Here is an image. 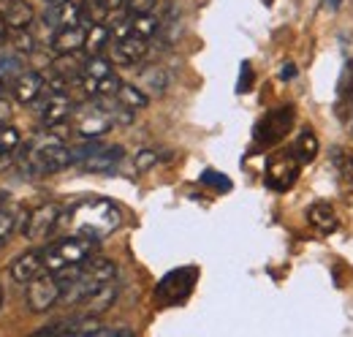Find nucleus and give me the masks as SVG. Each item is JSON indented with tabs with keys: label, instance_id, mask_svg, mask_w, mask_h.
Instances as JSON below:
<instances>
[{
	"label": "nucleus",
	"instance_id": "nucleus-1",
	"mask_svg": "<svg viewBox=\"0 0 353 337\" xmlns=\"http://www.w3.org/2000/svg\"><path fill=\"white\" fill-rule=\"evenodd\" d=\"M123 215L120 207L109 199H88L71 210H63L57 229L71 231L74 237H88L92 242L109 237L112 231H117Z\"/></svg>",
	"mask_w": 353,
	"mask_h": 337
},
{
	"label": "nucleus",
	"instance_id": "nucleus-2",
	"mask_svg": "<svg viewBox=\"0 0 353 337\" xmlns=\"http://www.w3.org/2000/svg\"><path fill=\"white\" fill-rule=\"evenodd\" d=\"M92 248H95L92 240L71 234V237H65V240H60V242L49 245L46 251H41V256H44V269L54 275V272H63L68 267H79V264H85L90 258Z\"/></svg>",
	"mask_w": 353,
	"mask_h": 337
},
{
	"label": "nucleus",
	"instance_id": "nucleus-3",
	"mask_svg": "<svg viewBox=\"0 0 353 337\" xmlns=\"http://www.w3.org/2000/svg\"><path fill=\"white\" fill-rule=\"evenodd\" d=\"M28 158H30L33 166H39V171H63L74 161L71 150L57 136H36L33 144H30Z\"/></svg>",
	"mask_w": 353,
	"mask_h": 337
},
{
	"label": "nucleus",
	"instance_id": "nucleus-4",
	"mask_svg": "<svg viewBox=\"0 0 353 337\" xmlns=\"http://www.w3.org/2000/svg\"><path fill=\"white\" fill-rule=\"evenodd\" d=\"M196 286V267H182V269H172L158 286H155V302L158 305H179L185 302Z\"/></svg>",
	"mask_w": 353,
	"mask_h": 337
},
{
	"label": "nucleus",
	"instance_id": "nucleus-5",
	"mask_svg": "<svg viewBox=\"0 0 353 337\" xmlns=\"http://www.w3.org/2000/svg\"><path fill=\"white\" fill-rule=\"evenodd\" d=\"M302 171V161L294 155V150H280L266 161V185L272 191H288Z\"/></svg>",
	"mask_w": 353,
	"mask_h": 337
},
{
	"label": "nucleus",
	"instance_id": "nucleus-6",
	"mask_svg": "<svg viewBox=\"0 0 353 337\" xmlns=\"http://www.w3.org/2000/svg\"><path fill=\"white\" fill-rule=\"evenodd\" d=\"M60 296H63V286H60V280L54 278V275H39L36 280H30L28 283V307L33 310V313H46V310H52L57 302H60Z\"/></svg>",
	"mask_w": 353,
	"mask_h": 337
},
{
	"label": "nucleus",
	"instance_id": "nucleus-7",
	"mask_svg": "<svg viewBox=\"0 0 353 337\" xmlns=\"http://www.w3.org/2000/svg\"><path fill=\"white\" fill-rule=\"evenodd\" d=\"M291 126H294V109H291V106H283V109L269 112L264 120L256 126L253 136H256V142H259L261 147L277 144L280 139H285V133L291 131Z\"/></svg>",
	"mask_w": 353,
	"mask_h": 337
},
{
	"label": "nucleus",
	"instance_id": "nucleus-8",
	"mask_svg": "<svg viewBox=\"0 0 353 337\" xmlns=\"http://www.w3.org/2000/svg\"><path fill=\"white\" fill-rule=\"evenodd\" d=\"M60 215L63 210L57 204H41L30 212V218L25 220V237L28 240H41L46 234H52L60 223Z\"/></svg>",
	"mask_w": 353,
	"mask_h": 337
},
{
	"label": "nucleus",
	"instance_id": "nucleus-9",
	"mask_svg": "<svg viewBox=\"0 0 353 337\" xmlns=\"http://www.w3.org/2000/svg\"><path fill=\"white\" fill-rule=\"evenodd\" d=\"M112 126H114V117H112L109 109H103V106H90L88 112H82V117H79V123H77V133L85 136V139H98V136L109 133Z\"/></svg>",
	"mask_w": 353,
	"mask_h": 337
},
{
	"label": "nucleus",
	"instance_id": "nucleus-10",
	"mask_svg": "<svg viewBox=\"0 0 353 337\" xmlns=\"http://www.w3.org/2000/svg\"><path fill=\"white\" fill-rule=\"evenodd\" d=\"M44 256L41 251H28L22 253V256H17L14 261H11V267H8V275H11V280H17V283H30V280H36L39 275H44Z\"/></svg>",
	"mask_w": 353,
	"mask_h": 337
},
{
	"label": "nucleus",
	"instance_id": "nucleus-11",
	"mask_svg": "<svg viewBox=\"0 0 353 337\" xmlns=\"http://www.w3.org/2000/svg\"><path fill=\"white\" fill-rule=\"evenodd\" d=\"M79 17H82V6L74 3V0H54L44 14V22L49 28L60 30V28H71V25H79Z\"/></svg>",
	"mask_w": 353,
	"mask_h": 337
},
{
	"label": "nucleus",
	"instance_id": "nucleus-12",
	"mask_svg": "<svg viewBox=\"0 0 353 337\" xmlns=\"http://www.w3.org/2000/svg\"><path fill=\"white\" fill-rule=\"evenodd\" d=\"M114 299H117V286H114V283L101 286V289L92 291L85 302H79V318H98L101 313H106V310L114 305Z\"/></svg>",
	"mask_w": 353,
	"mask_h": 337
},
{
	"label": "nucleus",
	"instance_id": "nucleus-13",
	"mask_svg": "<svg viewBox=\"0 0 353 337\" xmlns=\"http://www.w3.org/2000/svg\"><path fill=\"white\" fill-rule=\"evenodd\" d=\"M71 112H74L71 98L65 93H52L46 98V104L41 106V120H44L46 128H54L60 126V123H65L71 117Z\"/></svg>",
	"mask_w": 353,
	"mask_h": 337
},
{
	"label": "nucleus",
	"instance_id": "nucleus-14",
	"mask_svg": "<svg viewBox=\"0 0 353 337\" xmlns=\"http://www.w3.org/2000/svg\"><path fill=\"white\" fill-rule=\"evenodd\" d=\"M144 55H147V41L139 36H123L114 41V49H112V60L120 66H133Z\"/></svg>",
	"mask_w": 353,
	"mask_h": 337
},
{
	"label": "nucleus",
	"instance_id": "nucleus-15",
	"mask_svg": "<svg viewBox=\"0 0 353 337\" xmlns=\"http://www.w3.org/2000/svg\"><path fill=\"white\" fill-rule=\"evenodd\" d=\"M41 90H44V77L39 71H22L19 77H14L11 84V93L19 104H33Z\"/></svg>",
	"mask_w": 353,
	"mask_h": 337
},
{
	"label": "nucleus",
	"instance_id": "nucleus-16",
	"mask_svg": "<svg viewBox=\"0 0 353 337\" xmlns=\"http://www.w3.org/2000/svg\"><path fill=\"white\" fill-rule=\"evenodd\" d=\"M85 39H88V30L79 28V25L60 28V30H54V36H52V49H54L57 55H74V52L85 49Z\"/></svg>",
	"mask_w": 353,
	"mask_h": 337
},
{
	"label": "nucleus",
	"instance_id": "nucleus-17",
	"mask_svg": "<svg viewBox=\"0 0 353 337\" xmlns=\"http://www.w3.org/2000/svg\"><path fill=\"white\" fill-rule=\"evenodd\" d=\"M307 220H310V226H312L315 231H321V234L337 231V212H334V207H332L329 202H315V204H310Z\"/></svg>",
	"mask_w": 353,
	"mask_h": 337
},
{
	"label": "nucleus",
	"instance_id": "nucleus-18",
	"mask_svg": "<svg viewBox=\"0 0 353 337\" xmlns=\"http://www.w3.org/2000/svg\"><path fill=\"white\" fill-rule=\"evenodd\" d=\"M120 161H123V147H117V144H103L98 153H92L90 158L82 161V166L88 168V171H112Z\"/></svg>",
	"mask_w": 353,
	"mask_h": 337
},
{
	"label": "nucleus",
	"instance_id": "nucleus-19",
	"mask_svg": "<svg viewBox=\"0 0 353 337\" xmlns=\"http://www.w3.org/2000/svg\"><path fill=\"white\" fill-rule=\"evenodd\" d=\"M3 19L8 22V28L19 30V28H28L36 19V11H33V6L28 0H11L6 6V11H3Z\"/></svg>",
	"mask_w": 353,
	"mask_h": 337
},
{
	"label": "nucleus",
	"instance_id": "nucleus-20",
	"mask_svg": "<svg viewBox=\"0 0 353 337\" xmlns=\"http://www.w3.org/2000/svg\"><path fill=\"white\" fill-rule=\"evenodd\" d=\"M139 82H141L147 95H163L166 87H169V71L161 68V66H147L139 74Z\"/></svg>",
	"mask_w": 353,
	"mask_h": 337
},
{
	"label": "nucleus",
	"instance_id": "nucleus-21",
	"mask_svg": "<svg viewBox=\"0 0 353 337\" xmlns=\"http://www.w3.org/2000/svg\"><path fill=\"white\" fill-rule=\"evenodd\" d=\"M158 28H161V22L150 11L147 14H131V19H128V36H139L144 41H150L158 33Z\"/></svg>",
	"mask_w": 353,
	"mask_h": 337
},
{
	"label": "nucleus",
	"instance_id": "nucleus-22",
	"mask_svg": "<svg viewBox=\"0 0 353 337\" xmlns=\"http://www.w3.org/2000/svg\"><path fill=\"white\" fill-rule=\"evenodd\" d=\"M120 84L123 82L114 77V71H112V74H106V77H101V79H88V77H82V87H85V93H88V95H98V98L117 95Z\"/></svg>",
	"mask_w": 353,
	"mask_h": 337
},
{
	"label": "nucleus",
	"instance_id": "nucleus-23",
	"mask_svg": "<svg viewBox=\"0 0 353 337\" xmlns=\"http://www.w3.org/2000/svg\"><path fill=\"white\" fill-rule=\"evenodd\" d=\"M117 101L125 106V109H144L147 104H150V95L139 87V84H120V90H117Z\"/></svg>",
	"mask_w": 353,
	"mask_h": 337
},
{
	"label": "nucleus",
	"instance_id": "nucleus-24",
	"mask_svg": "<svg viewBox=\"0 0 353 337\" xmlns=\"http://www.w3.org/2000/svg\"><path fill=\"white\" fill-rule=\"evenodd\" d=\"M291 150H294V155H296L302 164H310V161L318 155V139H315V133H312V131H302L299 139H296V144H294Z\"/></svg>",
	"mask_w": 353,
	"mask_h": 337
},
{
	"label": "nucleus",
	"instance_id": "nucleus-25",
	"mask_svg": "<svg viewBox=\"0 0 353 337\" xmlns=\"http://www.w3.org/2000/svg\"><path fill=\"white\" fill-rule=\"evenodd\" d=\"M106 74H112V63L106 57H101V55L88 57L85 66H82V77H88V79H101Z\"/></svg>",
	"mask_w": 353,
	"mask_h": 337
},
{
	"label": "nucleus",
	"instance_id": "nucleus-26",
	"mask_svg": "<svg viewBox=\"0 0 353 337\" xmlns=\"http://www.w3.org/2000/svg\"><path fill=\"white\" fill-rule=\"evenodd\" d=\"M109 28H103V25H92L88 30V39H85V49H88L90 55H98L106 44H109Z\"/></svg>",
	"mask_w": 353,
	"mask_h": 337
},
{
	"label": "nucleus",
	"instance_id": "nucleus-27",
	"mask_svg": "<svg viewBox=\"0 0 353 337\" xmlns=\"http://www.w3.org/2000/svg\"><path fill=\"white\" fill-rule=\"evenodd\" d=\"M11 44H14V49L22 52V55H28V52L36 49V39H33V33H28V28H19V30L11 36Z\"/></svg>",
	"mask_w": 353,
	"mask_h": 337
},
{
	"label": "nucleus",
	"instance_id": "nucleus-28",
	"mask_svg": "<svg viewBox=\"0 0 353 337\" xmlns=\"http://www.w3.org/2000/svg\"><path fill=\"white\" fill-rule=\"evenodd\" d=\"M22 74V60L19 57H6L0 55V79H14Z\"/></svg>",
	"mask_w": 353,
	"mask_h": 337
},
{
	"label": "nucleus",
	"instance_id": "nucleus-29",
	"mask_svg": "<svg viewBox=\"0 0 353 337\" xmlns=\"http://www.w3.org/2000/svg\"><path fill=\"white\" fill-rule=\"evenodd\" d=\"M201 182H204V185H212V188H215V191H221V193L231 191V180H228L225 174H218V171H212V168H207V171L201 174Z\"/></svg>",
	"mask_w": 353,
	"mask_h": 337
},
{
	"label": "nucleus",
	"instance_id": "nucleus-30",
	"mask_svg": "<svg viewBox=\"0 0 353 337\" xmlns=\"http://www.w3.org/2000/svg\"><path fill=\"white\" fill-rule=\"evenodd\" d=\"M14 226H17L14 215L8 210H0V248L8 245V240H11V234H14Z\"/></svg>",
	"mask_w": 353,
	"mask_h": 337
},
{
	"label": "nucleus",
	"instance_id": "nucleus-31",
	"mask_svg": "<svg viewBox=\"0 0 353 337\" xmlns=\"http://www.w3.org/2000/svg\"><path fill=\"white\" fill-rule=\"evenodd\" d=\"M351 93H353V60H348L345 68H343V74H340V95L348 98Z\"/></svg>",
	"mask_w": 353,
	"mask_h": 337
},
{
	"label": "nucleus",
	"instance_id": "nucleus-32",
	"mask_svg": "<svg viewBox=\"0 0 353 337\" xmlns=\"http://www.w3.org/2000/svg\"><path fill=\"white\" fill-rule=\"evenodd\" d=\"M155 164H158V153L155 150H141L136 155V171H147V168H152Z\"/></svg>",
	"mask_w": 353,
	"mask_h": 337
},
{
	"label": "nucleus",
	"instance_id": "nucleus-33",
	"mask_svg": "<svg viewBox=\"0 0 353 337\" xmlns=\"http://www.w3.org/2000/svg\"><path fill=\"white\" fill-rule=\"evenodd\" d=\"M125 6L131 14H147L155 8V0H125Z\"/></svg>",
	"mask_w": 353,
	"mask_h": 337
},
{
	"label": "nucleus",
	"instance_id": "nucleus-34",
	"mask_svg": "<svg viewBox=\"0 0 353 337\" xmlns=\"http://www.w3.org/2000/svg\"><path fill=\"white\" fill-rule=\"evenodd\" d=\"M253 68H250V63H242V79H239V84H236V90L239 93H248L250 90V84H253Z\"/></svg>",
	"mask_w": 353,
	"mask_h": 337
},
{
	"label": "nucleus",
	"instance_id": "nucleus-35",
	"mask_svg": "<svg viewBox=\"0 0 353 337\" xmlns=\"http://www.w3.org/2000/svg\"><path fill=\"white\" fill-rule=\"evenodd\" d=\"M340 171H343V177L353 182V155H343V164H340Z\"/></svg>",
	"mask_w": 353,
	"mask_h": 337
},
{
	"label": "nucleus",
	"instance_id": "nucleus-36",
	"mask_svg": "<svg viewBox=\"0 0 353 337\" xmlns=\"http://www.w3.org/2000/svg\"><path fill=\"white\" fill-rule=\"evenodd\" d=\"M8 120H11V104L0 98V128L8 126Z\"/></svg>",
	"mask_w": 353,
	"mask_h": 337
},
{
	"label": "nucleus",
	"instance_id": "nucleus-37",
	"mask_svg": "<svg viewBox=\"0 0 353 337\" xmlns=\"http://www.w3.org/2000/svg\"><path fill=\"white\" fill-rule=\"evenodd\" d=\"M103 3V8L106 11H117V8H123L125 6V0H101Z\"/></svg>",
	"mask_w": 353,
	"mask_h": 337
},
{
	"label": "nucleus",
	"instance_id": "nucleus-38",
	"mask_svg": "<svg viewBox=\"0 0 353 337\" xmlns=\"http://www.w3.org/2000/svg\"><path fill=\"white\" fill-rule=\"evenodd\" d=\"M280 77H283V79H285V82H288V79H291V77H296V68H294V66H291V63H288V66H283V71H280Z\"/></svg>",
	"mask_w": 353,
	"mask_h": 337
},
{
	"label": "nucleus",
	"instance_id": "nucleus-39",
	"mask_svg": "<svg viewBox=\"0 0 353 337\" xmlns=\"http://www.w3.org/2000/svg\"><path fill=\"white\" fill-rule=\"evenodd\" d=\"M6 39H8V22L0 17V44L6 41Z\"/></svg>",
	"mask_w": 353,
	"mask_h": 337
},
{
	"label": "nucleus",
	"instance_id": "nucleus-40",
	"mask_svg": "<svg viewBox=\"0 0 353 337\" xmlns=\"http://www.w3.org/2000/svg\"><path fill=\"white\" fill-rule=\"evenodd\" d=\"M340 3H343V0H326V6H329L332 11H337V8H340Z\"/></svg>",
	"mask_w": 353,
	"mask_h": 337
},
{
	"label": "nucleus",
	"instance_id": "nucleus-41",
	"mask_svg": "<svg viewBox=\"0 0 353 337\" xmlns=\"http://www.w3.org/2000/svg\"><path fill=\"white\" fill-rule=\"evenodd\" d=\"M3 155H6V150H3V144H0V158H3Z\"/></svg>",
	"mask_w": 353,
	"mask_h": 337
},
{
	"label": "nucleus",
	"instance_id": "nucleus-42",
	"mask_svg": "<svg viewBox=\"0 0 353 337\" xmlns=\"http://www.w3.org/2000/svg\"><path fill=\"white\" fill-rule=\"evenodd\" d=\"M0 307H3V289H0Z\"/></svg>",
	"mask_w": 353,
	"mask_h": 337
},
{
	"label": "nucleus",
	"instance_id": "nucleus-43",
	"mask_svg": "<svg viewBox=\"0 0 353 337\" xmlns=\"http://www.w3.org/2000/svg\"><path fill=\"white\" fill-rule=\"evenodd\" d=\"M264 3H266V6H272V0H264Z\"/></svg>",
	"mask_w": 353,
	"mask_h": 337
},
{
	"label": "nucleus",
	"instance_id": "nucleus-44",
	"mask_svg": "<svg viewBox=\"0 0 353 337\" xmlns=\"http://www.w3.org/2000/svg\"><path fill=\"white\" fill-rule=\"evenodd\" d=\"M0 202H3V196H0Z\"/></svg>",
	"mask_w": 353,
	"mask_h": 337
}]
</instances>
